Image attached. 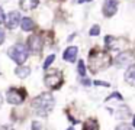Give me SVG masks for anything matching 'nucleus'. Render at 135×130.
<instances>
[{
	"label": "nucleus",
	"instance_id": "1",
	"mask_svg": "<svg viewBox=\"0 0 135 130\" xmlns=\"http://www.w3.org/2000/svg\"><path fill=\"white\" fill-rule=\"evenodd\" d=\"M54 107V97L50 92H44V94H39L36 98L32 100V108L33 111L38 116L44 117V116L50 114V111Z\"/></svg>",
	"mask_w": 135,
	"mask_h": 130
},
{
	"label": "nucleus",
	"instance_id": "29",
	"mask_svg": "<svg viewBox=\"0 0 135 130\" xmlns=\"http://www.w3.org/2000/svg\"><path fill=\"white\" fill-rule=\"evenodd\" d=\"M68 130H74V129H68Z\"/></svg>",
	"mask_w": 135,
	"mask_h": 130
},
{
	"label": "nucleus",
	"instance_id": "2",
	"mask_svg": "<svg viewBox=\"0 0 135 130\" xmlns=\"http://www.w3.org/2000/svg\"><path fill=\"white\" fill-rule=\"evenodd\" d=\"M110 65V56L103 51H91L89 56V68L93 74L108 68Z\"/></svg>",
	"mask_w": 135,
	"mask_h": 130
},
{
	"label": "nucleus",
	"instance_id": "23",
	"mask_svg": "<svg viewBox=\"0 0 135 130\" xmlns=\"http://www.w3.org/2000/svg\"><path fill=\"white\" fill-rule=\"evenodd\" d=\"M4 42V30L3 29H0V45Z\"/></svg>",
	"mask_w": 135,
	"mask_h": 130
},
{
	"label": "nucleus",
	"instance_id": "27",
	"mask_svg": "<svg viewBox=\"0 0 135 130\" xmlns=\"http://www.w3.org/2000/svg\"><path fill=\"white\" fill-rule=\"evenodd\" d=\"M2 101H3V100H2V97H0V106H2Z\"/></svg>",
	"mask_w": 135,
	"mask_h": 130
},
{
	"label": "nucleus",
	"instance_id": "22",
	"mask_svg": "<svg viewBox=\"0 0 135 130\" xmlns=\"http://www.w3.org/2000/svg\"><path fill=\"white\" fill-rule=\"evenodd\" d=\"M4 19H6V16H4V12H3V9L0 7V23H3Z\"/></svg>",
	"mask_w": 135,
	"mask_h": 130
},
{
	"label": "nucleus",
	"instance_id": "13",
	"mask_svg": "<svg viewBox=\"0 0 135 130\" xmlns=\"http://www.w3.org/2000/svg\"><path fill=\"white\" fill-rule=\"evenodd\" d=\"M39 0H21V7L23 10H32L38 6Z\"/></svg>",
	"mask_w": 135,
	"mask_h": 130
},
{
	"label": "nucleus",
	"instance_id": "15",
	"mask_svg": "<svg viewBox=\"0 0 135 130\" xmlns=\"http://www.w3.org/2000/svg\"><path fill=\"white\" fill-rule=\"evenodd\" d=\"M97 129H99L97 121L93 120V118H90V120H87L84 123V130H97Z\"/></svg>",
	"mask_w": 135,
	"mask_h": 130
},
{
	"label": "nucleus",
	"instance_id": "8",
	"mask_svg": "<svg viewBox=\"0 0 135 130\" xmlns=\"http://www.w3.org/2000/svg\"><path fill=\"white\" fill-rule=\"evenodd\" d=\"M118 10V0H105L103 3V14L106 17H112Z\"/></svg>",
	"mask_w": 135,
	"mask_h": 130
},
{
	"label": "nucleus",
	"instance_id": "16",
	"mask_svg": "<svg viewBox=\"0 0 135 130\" xmlns=\"http://www.w3.org/2000/svg\"><path fill=\"white\" fill-rule=\"evenodd\" d=\"M77 71H79L80 77L84 78V75H86V65H84V62H83V61H79V65H77Z\"/></svg>",
	"mask_w": 135,
	"mask_h": 130
},
{
	"label": "nucleus",
	"instance_id": "24",
	"mask_svg": "<svg viewBox=\"0 0 135 130\" xmlns=\"http://www.w3.org/2000/svg\"><path fill=\"white\" fill-rule=\"evenodd\" d=\"M81 82H83V85H86V87L91 85V81H90V80H87V78H83V80H81Z\"/></svg>",
	"mask_w": 135,
	"mask_h": 130
},
{
	"label": "nucleus",
	"instance_id": "4",
	"mask_svg": "<svg viewBox=\"0 0 135 130\" xmlns=\"http://www.w3.org/2000/svg\"><path fill=\"white\" fill-rule=\"evenodd\" d=\"M44 81H45V85H47V87H50L51 90H55V88H58V87L61 85L62 75H61V72H60V71L52 69V71L47 72Z\"/></svg>",
	"mask_w": 135,
	"mask_h": 130
},
{
	"label": "nucleus",
	"instance_id": "28",
	"mask_svg": "<svg viewBox=\"0 0 135 130\" xmlns=\"http://www.w3.org/2000/svg\"><path fill=\"white\" fill-rule=\"evenodd\" d=\"M134 126H135V117H134Z\"/></svg>",
	"mask_w": 135,
	"mask_h": 130
},
{
	"label": "nucleus",
	"instance_id": "7",
	"mask_svg": "<svg viewBox=\"0 0 135 130\" xmlns=\"http://www.w3.org/2000/svg\"><path fill=\"white\" fill-rule=\"evenodd\" d=\"M134 59H135V56L131 52H120L116 56V59H115V64H116L118 66H128L132 64Z\"/></svg>",
	"mask_w": 135,
	"mask_h": 130
},
{
	"label": "nucleus",
	"instance_id": "11",
	"mask_svg": "<svg viewBox=\"0 0 135 130\" xmlns=\"http://www.w3.org/2000/svg\"><path fill=\"white\" fill-rule=\"evenodd\" d=\"M125 81L129 85L135 87V64L128 66V69H126V72H125Z\"/></svg>",
	"mask_w": 135,
	"mask_h": 130
},
{
	"label": "nucleus",
	"instance_id": "20",
	"mask_svg": "<svg viewBox=\"0 0 135 130\" xmlns=\"http://www.w3.org/2000/svg\"><path fill=\"white\" fill-rule=\"evenodd\" d=\"M91 84H94V85H100V87H110L109 82H103V81H93Z\"/></svg>",
	"mask_w": 135,
	"mask_h": 130
},
{
	"label": "nucleus",
	"instance_id": "19",
	"mask_svg": "<svg viewBox=\"0 0 135 130\" xmlns=\"http://www.w3.org/2000/svg\"><path fill=\"white\" fill-rule=\"evenodd\" d=\"M115 130H132V129H131V126L122 123V124H119V126H116V129H115Z\"/></svg>",
	"mask_w": 135,
	"mask_h": 130
},
{
	"label": "nucleus",
	"instance_id": "5",
	"mask_svg": "<svg viewBox=\"0 0 135 130\" xmlns=\"http://www.w3.org/2000/svg\"><path fill=\"white\" fill-rule=\"evenodd\" d=\"M6 100H7V103L15 104V106L22 104L25 100V91L22 88H10L6 92Z\"/></svg>",
	"mask_w": 135,
	"mask_h": 130
},
{
	"label": "nucleus",
	"instance_id": "3",
	"mask_svg": "<svg viewBox=\"0 0 135 130\" xmlns=\"http://www.w3.org/2000/svg\"><path fill=\"white\" fill-rule=\"evenodd\" d=\"M7 54H9V56L12 58L16 64L22 65V64L28 59L29 51H28V48L23 45V43H16V45L10 46L9 51H7Z\"/></svg>",
	"mask_w": 135,
	"mask_h": 130
},
{
	"label": "nucleus",
	"instance_id": "14",
	"mask_svg": "<svg viewBox=\"0 0 135 130\" xmlns=\"http://www.w3.org/2000/svg\"><path fill=\"white\" fill-rule=\"evenodd\" d=\"M15 72H16V75H18L19 78H26L28 75L31 74V68L29 66H26V65H19L18 68L15 69Z\"/></svg>",
	"mask_w": 135,
	"mask_h": 130
},
{
	"label": "nucleus",
	"instance_id": "10",
	"mask_svg": "<svg viewBox=\"0 0 135 130\" xmlns=\"http://www.w3.org/2000/svg\"><path fill=\"white\" fill-rule=\"evenodd\" d=\"M77 54H79V48H77V46H68L64 51L62 58H64V61H67V62H74V61L77 59Z\"/></svg>",
	"mask_w": 135,
	"mask_h": 130
},
{
	"label": "nucleus",
	"instance_id": "6",
	"mask_svg": "<svg viewBox=\"0 0 135 130\" xmlns=\"http://www.w3.org/2000/svg\"><path fill=\"white\" fill-rule=\"evenodd\" d=\"M42 46H44V40H42L41 36H38V35L29 36V39H28V48H29V51L32 54H39L42 51Z\"/></svg>",
	"mask_w": 135,
	"mask_h": 130
},
{
	"label": "nucleus",
	"instance_id": "17",
	"mask_svg": "<svg viewBox=\"0 0 135 130\" xmlns=\"http://www.w3.org/2000/svg\"><path fill=\"white\" fill-rule=\"evenodd\" d=\"M90 36H97V35L100 33V28H99V25H94V26H91V29H90Z\"/></svg>",
	"mask_w": 135,
	"mask_h": 130
},
{
	"label": "nucleus",
	"instance_id": "26",
	"mask_svg": "<svg viewBox=\"0 0 135 130\" xmlns=\"http://www.w3.org/2000/svg\"><path fill=\"white\" fill-rule=\"evenodd\" d=\"M86 2H91V0H79V3H86Z\"/></svg>",
	"mask_w": 135,
	"mask_h": 130
},
{
	"label": "nucleus",
	"instance_id": "25",
	"mask_svg": "<svg viewBox=\"0 0 135 130\" xmlns=\"http://www.w3.org/2000/svg\"><path fill=\"white\" fill-rule=\"evenodd\" d=\"M0 130H13V127L9 124H3V126H0Z\"/></svg>",
	"mask_w": 135,
	"mask_h": 130
},
{
	"label": "nucleus",
	"instance_id": "18",
	"mask_svg": "<svg viewBox=\"0 0 135 130\" xmlns=\"http://www.w3.org/2000/svg\"><path fill=\"white\" fill-rule=\"evenodd\" d=\"M54 59H55V56H54V55H50V56H48L47 59L44 61V65H42V66H44V69H47L48 66H50L51 64H52V61H54Z\"/></svg>",
	"mask_w": 135,
	"mask_h": 130
},
{
	"label": "nucleus",
	"instance_id": "21",
	"mask_svg": "<svg viewBox=\"0 0 135 130\" xmlns=\"http://www.w3.org/2000/svg\"><path fill=\"white\" fill-rule=\"evenodd\" d=\"M32 130H41V123H39V121H33L32 123Z\"/></svg>",
	"mask_w": 135,
	"mask_h": 130
},
{
	"label": "nucleus",
	"instance_id": "9",
	"mask_svg": "<svg viewBox=\"0 0 135 130\" xmlns=\"http://www.w3.org/2000/svg\"><path fill=\"white\" fill-rule=\"evenodd\" d=\"M4 22H6V26L9 29H15L16 26L21 23V13L19 12H10L9 14L6 16V19H4Z\"/></svg>",
	"mask_w": 135,
	"mask_h": 130
},
{
	"label": "nucleus",
	"instance_id": "12",
	"mask_svg": "<svg viewBox=\"0 0 135 130\" xmlns=\"http://www.w3.org/2000/svg\"><path fill=\"white\" fill-rule=\"evenodd\" d=\"M21 28H22V30L29 32L35 28V23H33V20L31 17H23V19H21Z\"/></svg>",
	"mask_w": 135,
	"mask_h": 130
}]
</instances>
